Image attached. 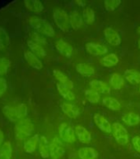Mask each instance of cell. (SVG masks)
Returning a JSON list of instances; mask_svg holds the SVG:
<instances>
[{
  "instance_id": "cell-17",
  "label": "cell",
  "mask_w": 140,
  "mask_h": 159,
  "mask_svg": "<svg viewBox=\"0 0 140 159\" xmlns=\"http://www.w3.org/2000/svg\"><path fill=\"white\" fill-rule=\"evenodd\" d=\"M78 156L80 159H97L98 152L91 147H83L78 150Z\"/></svg>"
},
{
  "instance_id": "cell-38",
  "label": "cell",
  "mask_w": 140,
  "mask_h": 159,
  "mask_svg": "<svg viewBox=\"0 0 140 159\" xmlns=\"http://www.w3.org/2000/svg\"><path fill=\"white\" fill-rule=\"evenodd\" d=\"M132 144H133L134 148L140 153V137L134 136L132 138Z\"/></svg>"
},
{
  "instance_id": "cell-34",
  "label": "cell",
  "mask_w": 140,
  "mask_h": 159,
  "mask_svg": "<svg viewBox=\"0 0 140 159\" xmlns=\"http://www.w3.org/2000/svg\"><path fill=\"white\" fill-rule=\"evenodd\" d=\"M121 4V0H105L104 1V7L105 9L108 12H113L120 7Z\"/></svg>"
},
{
  "instance_id": "cell-42",
  "label": "cell",
  "mask_w": 140,
  "mask_h": 159,
  "mask_svg": "<svg viewBox=\"0 0 140 159\" xmlns=\"http://www.w3.org/2000/svg\"><path fill=\"white\" fill-rule=\"evenodd\" d=\"M138 48L140 49V39L138 41Z\"/></svg>"
},
{
  "instance_id": "cell-4",
  "label": "cell",
  "mask_w": 140,
  "mask_h": 159,
  "mask_svg": "<svg viewBox=\"0 0 140 159\" xmlns=\"http://www.w3.org/2000/svg\"><path fill=\"white\" fill-rule=\"evenodd\" d=\"M53 19L58 28L63 32H69L70 28L69 15L62 8H55L53 11Z\"/></svg>"
},
{
  "instance_id": "cell-41",
  "label": "cell",
  "mask_w": 140,
  "mask_h": 159,
  "mask_svg": "<svg viewBox=\"0 0 140 159\" xmlns=\"http://www.w3.org/2000/svg\"><path fill=\"white\" fill-rule=\"evenodd\" d=\"M137 32H138V34H140V26L138 27V29H137Z\"/></svg>"
},
{
  "instance_id": "cell-40",
  "label": "cell",
  "mask_w": 140,
  "mask_h": 159,
  "mask_svg": "<svg viewBox=\"0 0 140 159\" xmlns=\"http://www.w3.org/2000/svg\"><path fill=\"white\" fill-rule=\"evenodd\" d=\"M75 3L80 5V6H82V7H83L84 5H85V3H84L83 1H81V0H80V1H75Z\"/></svg>"
},
{
  "instance_id": "cell-10",
  "label": "cell",
  "mask_w": 140,
  "mask_h": 159,
  "mask_svg": "<svg viewBox=\"0 0 140 159\" xmlns=\"http://www.w3.org/2000/svg\"><path fill=\"white\" fill-rule=\"evenodd\" d=\"M104 37L106 38V42L111 46L118 47L121 44V35L112 27H108L104 29Z\"/></svg>"
},
{
  "instance_id": "cell-35",
  "label": "cell",
  "mask_w": 140,
  "mask_h": 159,
  "mask_svg": "<svg viewBox=\"0 0 140 159\" xmlns=\"http://www.w3.org/2000/svg\"><path fill=\"white\" fill-rule=\"evenodd\" d=\"M10 66H11V61L7 57H0V75L7 74Z\"/></svg>"
},
{
  "instance_id": "cell-30",
  "label": "cell",
  "mask_w": 140,
  "mask_h": 159,
  "mask_svg": "<svg viewBox=\"0 0 140 159\" xmlns=\"http://www.w3.org/2000/svg\"><path fill=\"white\" fill-rule=\"evenodd\" d=\"M12 148L10 141H5L0 148V159H12Z\"/></svg>"
},
{
  "instance_id": "cell-8",
  "label": "cell",
  "mask_w": 140,
  "mask_h": 159,
  "mask_svg": "<svg viewBox=\"0 0 140 159\" xmlns=\"http://www.w3.org/2000/svg\"><path fill=\"white\" fill-rule=\"evenodd\" d=\"M85 49L87 52L93 57L106 56L108 53V48L105 45L96 43V42H87L85 45Z\"/></svg>"
},
{
  "instance_id": "cell-28",
  "label": "cell",
  "mask_w": 140,
  "mask_h": 159,
  "mask_svg": "<svg viewBox=\"0 0 140 159\" xmlns=\"http://www.w3.org/2000/svg\"><path fill=\"white\" fill-rule=\"evenodd\" d=\"M100 63L105 67H113L119 63V57L115 53H109L100 60Z\"/></svg>"
},
{
  "instance_id": "cell-6",
  "label": "cell",
  "mask_w": 140,
  "mask_h": 159,
  "mask_svg": "<svg viewBox=\"0 0 140 159\" xmlns=\"http://www.w3.org/2000/svg\"><path fill=\"white\" fill-rule=\"evenodd\" d=\"M65 153L63 142L58 137H54L49 143V157L51 159H61Z\"/></svg>"
},
{
  "instance_id": "cell-33",
  "label": "cell",
  "mask_w": 140,
  "mask_h": 159,
  "mask_svg": "<svg viewBox=\"0 0 140 159\" xmlns=\"http://www.w3.org/2000/svg\"><path fill=\"white\" fill-rule=\"evenodd\" d=\"M84 94L86 96L87 99L91 104H97L100 101V94L91 89H86L84 91Z\"/></svg>"
},
{
  "instance_id": "cell-18",
  "label": "cell",
  "mask_w": 140,
  "mask_h": 159,
  "mask_svg": "<svg viewBox=\"0 0 140 159\" xmlns=\"http://www.w3.org/2000/svg\"><path fill=\"white\" fill-rule=\"evenodd\" d=\"M24 58L27 64L31 66L32 68L36 70H41L43 68L42 61L39 59V57L33 54L31 51H27L24 53Z\"/></svg>"
},
{
  "instance_id": "cell-43",
  "label": "cell",
  "mask_w": 140,
  "mask_h": 159,
  "mask_svg": "<svg viewBox=\"0 0 140 159\" xmlns=\"http://www.w3.org/2000/svg\"><path fill=\"white\" fill-rule=\"evenodd\" d=\"M138 91H139V94H140V86H139V89H138Z\"/></svg>"
},
{
  "instance_id": "cell-7",
  "label": "cell",
  "mask_w": 140,
  "mask_h": 159,
  "mask_svg": "<svg viewBox=\"0 0 140 159\" xmlns=\"http://www.w3.org/2000/svg\"><path fill=\"white\" fill-rule=\"evenodd\" d=\"M59 139L67 143H74L76 141V134L74 129L67 123H63L58 128Z\"/></svg>"
},
{
  "instance_id": "cell-24",
  "label": "cell",
  "mask_w": 140,
  "mask_h": 159,
  "mask_svg": "<svg viewBox=\"0 0 140 159\" xmlns=\"http://www.w3.org/2000/svg\"><path fill=\"white\" fill-rule=\"evenodd\" d=\"M27 46L31 50V52L35 54L36 57H40V58H44L46 57V52L44 49V47H42L41 45L38 44L36 42H34L32 40H28L27 41Z\"/></svg>"
},
{
  "instance_id": "cell-37",
  "label": "cell",
  "mask_w": 140,
  "mask_h": 159,
  "mask_svg": "<svg viewBox=\"0 0 140 159\" xmlns=\"http://www.w3.org/2000/svg\"><path fill=\"white\" fill-rule=\"evenodd\" d=\"M7 89V82L5 78L0 76V98L5 94Z\"/></svg>"
},
{
  "instance_id": "cell-20",
  "label": "cell",
  "mask_w": 140,
  "mask_h": 159,
  "mask_svg": "<svg viewBox=\"0 0 140 159\" xmlns=\"http://www.w3.org/2000/svg\"><path fill=\"white\" fill-rule=\"evenodd\" d=\"M76 70L79 75L83 76H91L96 73L95 68L87 63H78L76 66Z\"/></svg>"
},
{
  "instance_id": "cell-25",
  "label": "cell",
  "mask_w": 140,
  "mask_h": 159,
  "mask_svg": "<svg viewBox=\"0 0 140 159\" xmlns=\"http://www.w3.org/2000/svg\"><path fill=\"white\" fill-rule=\"evenodd\" d=\"M109 82H110L111 86L116 90L122 89L125 86V78L118 73H113L111 75Z\"/></svg>"
},
{
  "instance_id": "cell-32",
  "label": "cell",
  "mask_w": 140,
  "mask_h": 159,
  "mask_svg": "<svg viewBox=\"0 0 140 159\" xmlns=\"http://www.w3.org/2000/svg\"><path fill=\"white\" fill-rule=\"evenodd\" d=\"M10 44V37L7 30L4 27H0V50L7 48Z\"/></svg>"
},
{
  "instance_id": "cell-2",
  "label": "cell",
  "mask_w": 140,
  "mask_h": 159,
  "mask_svg": "<svg viewBox=\"0 0 140 159\" xmlns=\"http://www.w3.org/2000/svg\"><path fill=\"white\" fill-rule=\"evenodd\" d=\"M2 112L8 121L17 123L20 119H25L27 115L28 109L25 104H19L16 106L5 105L2 109Z\"/></svg>"
},
{
  "instance_id": "cell-9",
  "label": "cell",
  "mask_w": 140,
  "mask_h": 159,
  "mask_svg": "<svg viewBox=\"0 0 140 159\" xmlns=\"http://www.w3.org/2000/svg\"><path fill=\"white\" fill-rule=\"evenodd\" d=\"M93 120L100 130L106 134L112 133V125L104 115L101 114H95L93 116Z\"/></svg>"
},
{
  "instance_id": "cell-5",
  "label": "cell",
  "mask_w": 140,
  "mask_h": 159,
  "mask_svg": "<svg viewBox=\"0 0 140 159\" xmlns=\"http://www.w3.org/2000/svg\"><path fill=\"white\" fill-rule=\"evenodd\" d=\"M112 134L115 140L121 146H125L129 143V134L128 130L123 124L119 122L114 123L112 125Z\"/></svg>"
},
{
  "instance_id": "cell-22",
  "label": "cell",
  "mask_w": 140,
  "mask_h": 159,
  "mask_svg": "<svg viewBox=\"0 0 140 159\" xmlns=\"http://www.w3.org/2000/svg\"><path fill=\"white\" fill-rule=\"evenodd\" d=\"M124 78L132 84H140V72L137 70L128 69L124 73Z\"/></svg>"
},
{
  "instance_id": "cell-14",
  "label": "cell",
  "mask_w": 140,
  "mask_h": 159,
  "mask_svg": "<svg viewBox=\"0 0 140 159\" xmlns=\"http://www.w3.org/2000/svg\"><path fill=\"white\" fill-rule=\"evenodd\" d=\"M53 75L56 80L57 83L64 85L70 89H74V82L72 81L71 80L69 79V77L67 76L66 74H64V72L59 70L54 69L53 70Z\"/></svg>"
},
{
  "instance_id": "cell-3",
  "label": "cell",
  "mask_w": 140,
  "mask_h": 159,
  "mask_svg": "<svg viewBox=\"0 0 140 159\" xmlns=\"http://www.w3.org/2000/svg\"><path fill=\"white\" fill-rule=\"evenodd\" d=\"M33 131H34V124L31 119L27 118L20 119L15 124V138L18 141L25 140L27 138L29 139Z\"/></svg>"
},
{
  "instance_id": "cell-11",
  "label": "cell",
  "mask_w": 140,
  "mask_h": 159,
  "mask_svg": "<svg viewBox=\"0 0 140 159\" xmlns=\"http://www.w3.org/2000/svg\"><path fill=\"white\" fill-rule=\"evenodd\" d=\"M55 48H56L57 52H59V54L67 57V58H70L73 56V53H74L73 47L69 44V42H65L63 39L58 40L55 42Z\"/></svg>"
},
{
  "instance_id": "cell-21",
  "label": "cell",
  "mask_w": 140,
  "mask_h": 159,
  "mask_svg": "<svg viewBox=\"0 0 140 159\" xmlns=\"http://www.w3.org/2000/svg\"><path fill=\"white\" fill-rule=\"evenodd\" d=\"M24 5L28 11L35 13H40L44 10V5L38 0H25Z\"/></svg>"
},
{
  "instance_id": "cell-12",
  "label": "cell",
  "mask_w": 140,
  "mask_h": 159,
  "mask_svg": "<svg viewBox=\"0 0 140 159\" xmlns=\"http://www.w3.org/2000/svg\"><path fill=\"white\" fill-rule=\"evenodd\" d=\"M60 108L63 113L69 117V119H76L80 115V109L76 104L69 102H64L60 105Z\"/></svg>"
},
{
  "instance_id": "cell-15",
  "label": "cell",
  "mask_w": 140,
  "mask_h": 159,
  "mask_svg": "<svg viewBox=\"0 0 140 159\" xmlns=\"http://www.w3.org/2000/svg\"><path fill=\"white\" fill-rule=\"evenodd\" d=\"M90 87L91 89H93L97 93L101 94H110L111 92V87L104 81L98 80H92L89 82Z\"/></svg>"
},
{
  "instance_id": "cell-13",
  "label": "cell",
  "mask_w": 140,
  "mask_h": 159,
  "mask_svg": "<svg viewBox=\"0 0 140 159\" xmlns=\"http://www.w3.org/2000/svg\"><path fill=\"white\" fill-rule=\"evenodd\" d=\"M74 132H75V134H76L77 139H78V141L81 143H90V142L91 141V134L86 128L78 124L74 128Z\"/></svg>"
},
{
  "instance_id": "cell-39",
  "label": "cell",
  "mask_w": 140,
  "mask_h": 159,
  "mask_svg": "<svg viewBox=\"0 0 140 159\" xmlns=\"http://www.w3.org/2000/svg\"><path fill=\"white\" fill-rule=\"evenodd\" d=\"M3 143H4V134H3V132L0 129V148Z\"/></svg>"
},
{
  "instance_id": "cell-36",
  "label": "cell",
  "mask_w": 140,
  "mask_h": 159,
  "mask_svg": "<svg viewBox=\"0 0 140 159\" xmlns=\"http://www.w3.org/2000/svg\"><path fill=\"white\" fill-rule=\"evenodd\" d=\"M30 37H31V40H32V41H33L34 42H36V43L41 45V46L47 45V41L46 39H45V37L43 35L38 33V32H32V33L30 34Z\"/></svg>"
},
{
  "instance_id": "cell-16",
  "label": "cell",
  "mask_w": 140,
  "mask_h": 159,
  "mask_svg": "<svg viewBox=\"0 0 140 159\" xmlns=\"http://www.w3.org/2000/svg\"><path fill=\"white\" fill-rule=\"evenodd\" d=\"M40 137L38 134H35L33 136L30 137L24 142L23 149L27 153H33L36 152L37 147H39Z\"/></svg>"
},
{
  "instance_id": "cell-19",
  "label": "cell",
  "mask_w": 140,
  "mask_h": 159,
  "mask_svg": "<svg viewBox=\"0 0 140 159\" xmlns=\"http://www.w3.org/2000/svg\"><path fill=\"white\" fill-rule=\"evenodd\" d=\"M70 27L74 30H78L83 24V18L78 10H72L69 13Z\"/></svg>"
},
{
  "instance_id": "cell-31",
  "label": "cell",
  "mask_w": 140,
  "mask_h": 159,
  "mask_svg": "<svg viewBox=\"0 0 140 159\" xmlns=\"http://www.w3.org/2000/svg\"><path fill=\"white\" fill-rule=\"evenodd\" d=\"M83 18L86 24H91L95 22V11L89 7H84L83 10Z\"/></svg>"
},
{
  "instance_id": "cell-29",
  "label": "cell",
  "mask_w": 140,
  "mask_h": 159,
  "mask_svg": "<svg viewBox=\"0 0 140 159\" xmlns=\"http://www.w3.org/2000/svg\"><path fill=\"white\" fill-rule=\"evenodd\" d=\"M57 89L58 91L60 94L64 99H67V100H69V101H72V100H74L76 96H75V94L74 93V91L72 89L67 88V87L62 85V84L57 83Z\"/></svg>"
},
{
  "instance_id": "cell-27",
  "label": "cell",
  "mask_w": 140,
  "mask_h": 159,
  "mask_svg": "<svg viewBox=\"0 0 140 159\" xmlns=\"http://www.w3.org/2000/svg\"><path fill=\"white\" fill-rule=\"evenodd\" d=\"M39 152L42 158L46 159L49 157V143L46 137L41 136L39 141Z\"/></svg>"
},
{
  "instance_id": "cell-26",
  "label": "cell",
  "mask_w": 140,
  "mask_h": 159,
  "mask_svg": "<svg viewBox=\"0 0 140 159\" xmlns=\"http://www.w3.org/2000/svg\"><path fill=\"white\" fill-rule=\"evenodd\" d=\"M102 104L107 109L113 110V111H120L121 109V104L120 101L114 97L107 96L103 98Z\"/></svg>"
},
{
  "instance_id": "cell-1",
  "label": "cell",
  "mask_w": 140,
  "mask_h": 159,
  "mask_svg": "<svg viewBox=\"0 0 140 159\" xmlns=\"http://www.w3.org/2000/svg\"><path fill=\"white\" fill-rule=\"evenodd\" d=\"M28 23L33 29L40 34L48 37H52L54 36V29L52 25L48 21L44 18L36 17V16H31L28 17Z\"/></svg>"
},
{
  "instance_id": "cell-23",
  "label": "cell",
  "mask_w": 140,
  "mask_h": 159,
  "mask_svg": "<svg viewBox=\"0 0 140 159\" xmlns=\"http://www.w3.org/2000/svg\"><path fill=\"white\" fill-rule=\"evenodd\" d=\"M121 119L125 124L131 127L136 126L140 123V116L134 112H129V113L123 114Z\"/></svg>"
}]
</instances>
